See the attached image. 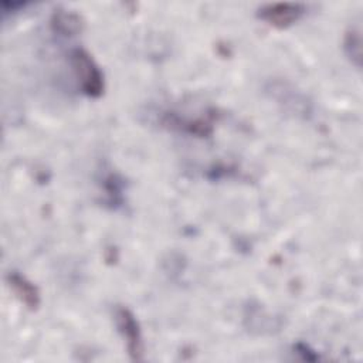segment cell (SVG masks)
I'll list each match as a JSON object with an SVG mask.
<instances>
[{
	"label": "cell",
	"instance_id": "1",
	"mask_svg": "<svg viewBox=\"0 0 363 363\" xmlns=\"http://www.w3.org/2000/svg\"><path fill=\"white\" fill-rule=\"evenodd\" d=\"M69 64L81 92L94 99L102 96L105 91V77L94 57L85 48L75 47L69 52Z\"/></svg>",
	"mask_w": 363,
	"mask_h": 363
},
{
	"label": "cell",
	"instance_id": "2",
	"mask_svg": "<svg viewBox=\"0 0 363 363\" xmlns=\"http://www.w3.org/2000/svg\"><path fill=\"white\" fill-rule=\"evenodd\" d=\"M220 113L217 109H206L196 115L179 112V111H166L160 116V123L174 132L186 133L196 138H207L213 135L214 125L217 123Z\"/></svg>",
	"mask_w": 363,
	"mask_h": 363
},
{
	"label": "cell",
	"instance_id": "3",
	"mask_svg": "<svg viewBox=\"0 0 363 363\" xmlns=\"http://www.w3.org/2000/svg\"><path fill=\"white\" fill-rule=\"evenodd\" d=\"M113 320L130 359L142 360L145 353V345L140 323L136 319L135 313L128 306L116 305L113 308Z\"/></svg>",
	"mask_w": 363,
	"mask_h": 363
},
{
	"label": "cell",
	"instance_id": "4",
	"mask_svg": "<svg viewBox=\"0 0 363 363\" xmlns=\"http://www.w3.org/2000/svg\"><path fill=\"white\" fill-rule=\"evenodd\" d=\"M306 11L308 6L303 3L278 1L267 3L258 7L257 17L277 30H286L302 20Z\"/></svg>",
	"mask_w": 363,
	"mask_h": 363
},
{
	"label": "cell",
	"instance_id": "5",
	"mask_svg": "<svg viewBox=\"0 0 363 363\" xmlns=\"http://www.w3.org/2000/svg\"><path fill=\"white\" fill-rule=\"evenodd\" d=\"M6 282L17 301L28 311H35L41 303V295L38 288L26 275L18 271H10L6 275Z\"/></svg>",
	"mask_w": 363,
	"mask_h": 363
},
{
	"label": "cell",
	"instance_id": "6",
	"mask_svg": "<svg viewBox=\"0 0 363 363\" xmlns=\"http://www.w3.org/2000/svg\"><path fill=\"white\" fill-rule=\"evenodd\" d=\"M84 24L85 23L79 14L64 9L55 10L50 18L51 30L61 37H72L79 34L84 30Z\"/></svg>",
	"mask_w": 363,
	"mask_h": 363
},
{
	"label": "cell",
	"instance_id": "7",
	"mask_svg": "<svg viewBox=\"0 0 363 363\" xmlns=\"http://www.w3.org/2000/svg\"><path fill=\"white\" fill-rule=\"evenodd\" d=\"M123 179L116 173H106L101 179V190H104V203L112 208L121 207L123 204Z\"/></svg>",
	"mask_w": 363,
	"mask_h": 363
},
{
	"label": "cell",
	"instance_id": "8",
	"mask_svg": "<svg viewBox=\"0 0 363 363\" xmlns=\"http://www.w3.org/2000/svg\"><path fill=\"white\" fill-rule=\"evenodd\" d=\"M343 52L346 58L350 61V64L360 69L362 67V34L359 26H350L343 35L342 43Z\"/></svg>",
	"mask_w": 363,
	"mask_h": 363
},
{
	"label": "cell",
	"instance_id": "9",
	"mask_svg": "<svg viewBox=\"0 0 363 363\" xmlns=\"http://www.w3.org/2000/svg\"><path fill=\"white\" fill-rule=\"evenodd\" d=\"M292 352L296 353L302 360H306V362H313V360H319V354L316 353V350H313L308 343H303V342H296L294 346H292Z\"/></svg>",
	"mask_w": 363,
	"mask_h": 363
},
{
	"label": "cell",
	"instance_id": "10",
	"mask_svg": "<svg viewBox=\"0 0 363 363\" xmlns=\"http://www.w3.org/2000/svg\"><path fill=\"white\" fill-rule=\"evenodd\" d=\"M28 6H30V3H27V1H11V3L3 1L1 3V14H3V17H6L7 14H16Z\"/></svg>",
	"mask_w": 363,
	"mask_h": 363
}]
</instances>
